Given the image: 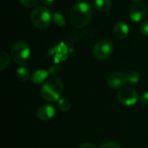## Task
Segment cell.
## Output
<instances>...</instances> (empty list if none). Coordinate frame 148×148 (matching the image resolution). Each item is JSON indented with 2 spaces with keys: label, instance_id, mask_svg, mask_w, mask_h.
<instances>
[{
  "label": "cell",
  "instance_id": "6da1fadb",
  "mask_svg": "<svg viewBox=\"0 0 148 148\" xmlns=\"http://www.w3.org/2000/svg\"><path fill=\"white\" fill-rule=\"evenodd\" d=\"M92 15L93 10L88 3L78 2L72 6L69 17L71 23L75 27L82 29L89 23Z\"/></svg>",
  "mask_w": 148,
  "mask_h": 148
},
{
  "label": "cell",
  "instance_id": "7a4b0ae2",
  "mask_svg": "<svg viewBox=\"0 0 148 148\" xmlns=\"http://www.w3.org/2000/svg\"><path fill=\"white\" fill-rule=\"evenodd\" d=\"M42 97L48 101H57L63 91V82L59 77H51L41 88Z\"/></svg>",
  "mask_w": 148,
  "mask_h": 148
},
{
  "label": "cell",
  "instance_id": "3957f363",
  "mask_svg": "<svg viewBox=\"0 0 148 148\" xmlns=\"http://www.w3.org/2000/svg\"><path fill=\"white\" fill-rule=\"evenodd\" d=\"M30 20L36 29H46L50 26L52 16L46 7L38 6L31 11Z\"/></svg>",
  "mask_w": 148,
  "mask_h": 148
},
{
  "label": "cell",
  "instance_id": "277c9868",
  "mask_svg": "<svg viewBox=\"0 0 148 148\" xmlns=\"http://www.w3.org/2000/svg\"><path fill=\"white\" fill-rule=\"evenodd\" d=\"M30 56V49L29 45L23 42H16L11 48L10 57L17 65H23L27 62Z\"/></svg>",
  "mask_w": 148,
  "mask_h": 148
},
{
  "label": "cell",
  "instance_id": "5b68a950",
  "mask_svg": "<svg viewBox=\"0 0 148 148\" xmlns=\"http://www.w3.org/2000/svg\"><path fill=\"white\" fill-rule=\"evenodd\" d=\"M117 99L123 106L130 107L137 103L139 100L138 92L132 87L121 88L117 93Z\"/></svg>",
  "mask_w": 148,
  "mask_h": 148
},
{
  "label": "cell",
  "instance_id": "8992f818",
  "mask_svg": "<svg viewBox=\"0 0 148 148\" xmlns=\"http://www.w3.org/2000/svg\"><path fill=\"white\" fill-rule=\"evenodd\" d=\"M114 51V44L109 40L104 39L99 41L93 49V54L99 60H105L111 56Z\"/></svg>",
  "mask_w": 148,
  "mask_h": 148
},
{
  "label": "cell",
  "instance_id": "52a82bcc",
  "mask_svg": "<svg viewBox=\"0 0 148 148\" xmlns=\"http://www.w3.org/2000/svg\"><path fill=\"white\" fill-rule=\"evenodd\" d=\"M127 82V75L121 72H114L111 75H109L107 79L108 86L114 89H117L123 87Z\"/></svg>",
  "mask_w": 148,
  "mask_h": 148
},
{
  "label": "cell",
  "instance_id": "ba28073f",
  "mask_svg": "<svg viewBox=\"0 0 148 148\" xmlns=\"http://www.w3.org/2000/svg\"><path fill=\"white\" fill-rule=\"evenodd\" d=\"M147 14V7L142 3L134 5L129 10V19L134 23H139L145 19Z\"/></svg>",
  "mask_w": 148,
  "mask_h": 148
},
{
  "label": "cell",
  "instance_id": "9c48e42d",
  "mask_svg": "<svg viewBox=\"0 0 148 148\" xmlns=\"http://www.w3.org/2000/svg\"><path fill=\"white\" fill-rule=\"evenodd\" d=\"M36 115L39 120L42 121H49L56 115V108L53 105L43 104L38 108Z\"/></svg>",
  "mask_w": 148,
  "mask_h": 148
},
{
  "label": "cell",
  "instance_id": "30bf717a",
  "mask_svg": "<svg viewBox=\"0 0 148 148\" xmlns=\"http://www.w3.org/2000/svg\"><path fill=\"white\" fill-rule=\"evenodd\" d=\"M129 33V28L128 25L123 22V21H119L115 23L114 27V34L116 38L118 39H125Z\"/></svg>",
  "mask_w": 148,
  "mask_h": 148
},
{
  "label": "cell",
  "instance_id": "8fae6325",
  "mask_svg": "<svg viewBox=\"0 0 148 148\" xmlns=\"http://www.w3.org/2000/svg\"><path fill=\"white\" fill-rule=\"evenodd\" d=\"M112 6V3L110 0H95L94 7L99 12H108Z\"/></svg>",
  "mask_w": 148,
  "mask_h": 148
},
{
  "label": "cell",
  "instance_id": "7c38bea8",
  "mask_svg": "<svg viewBox=\"0 0 148 148\" xmlns=\"http://www.w3.org/2000/svg\"><path fill=\"white\" fill-rule=\"evenodd\" d=\"M49 71L45 69H38L32 75V82L35 84H41L46 81L49 76Z\"/></svg>",
  "mask_w": 148,
  "mask_h": 148
},
{
  "label": "cell",
  "instance_id": "4fadbf2b",
  "mask_svg": "<svg viewBox=\"0 0 148 148\" xmlns=\"http://www.w3.org/2000/svg\"><path fill=\"white\" fill-rule=\"evenodd\" d=\"M16 77L20 82H27L29 79V70L26 67H20L16 70Z\"/></svg>",
  "mask_w": 148,
  "mask_h": 148
},
{
  "label": "cell",
  "instance_id": "5bb4252c",
  "mask_svg": "<svg viewBox=\"0 0 148 148\" xmlns=\"http://www.w3.org/2000/svg\"><path fill=\"white\" fill-rule=\"evenodd\" d=\"M10 62V57L9 54L5 51L0 52V70H4Z\"/></svg>",
  "mask_w": 148,
  "mask_h": 148
},
{
  "label": "cell",
  "instance_id": "9a60e30c",
  "mask_svg": "<svg viewBox=\"0 0 148 148\" xmlns=\"http://www.w3.org/2000/svg\"><path fill=\"white\" fill-rule=\"evenodd\" d=\"M71 103L67 98H60L57 101V108L62 112H67L70 109Z\"/></svg>",
  "mask_w": 148,
  "mask_h": 148
},
{
  "label": "cell",
  "instance_id": "2e32d148",
  "mask_svg": "<svg viewBox=\"0 0 148 148\" xmlns=\"http://www.w3.org/2000/svg\"><path fill=\"white\" fill-rule=\"evenodd\" d=\"M52 20L59 27H64L66 24V20L63 15H62L60 12H55L52 15Z\"/></svg>",
  "mask_w": 148,
  "mask_h": 148
},
{
  "label": "cell",
  "instance_id": "e0dca14e",
  "mask_svg": "<svg viewBox=\"0 0 148 148\" xmlns=\"http://www.w3.org/2000/svg\"><path fill=\"white\" fill-rule=\"evenodd\" d=\"M140 75L137 71H130L127 74V80L128 83L135 84L140 81Z\"/></svg>",
  "mask_w": 148,
  "mask_h": 148
},
{
  "label": "cell",
  "instance_id": "ac0fdd59",
  "mask_svg": "<svg viewBox=\"0 0 148 148\" xmlns=\"http://www.w3.org/2000/svg\"><path fill=\"white\" fill-rule=\"evenodd\" d=\"M39 0H19L20 3L25 8H33L38 3Z\"/></svg>",
  "mask_w": 148,
  "mask_h": 148
},
{
  "label": "cell",
  "instance_id": "d6986e66",
  "mask_svg": "<svg viewBox=\"0 0 148 148\" xmlns=\"http://www.w3.org/2000/svg\"><path fill=\"white\" fill-rule=\"evenodd\" d=\"M100 148H122L121 146L118 143V142H115V141H108V142H105L104 144H102Z\"/></svg>",
  "mask_w": 148,
  "mask_h": 148
},
{
  "label": "cell",
  "instance_id": "ffe728a7",
  "mask_svg": "<svg viewBox=\"0 0 148 148\" xmlns=\"http://www.w3.org/2000/svg\"><path fill=\"white\" fill-rule=\"evenodd\" d=\"M140 31H141V33L144 36H148V20L144 21L141 23V25H140Z\"/></svg>",
  "mask_w": 148,
  "mask_h": 148
},
{
  "label": "cell",
  "instance_id": "44dd1931",
  "mask_svg": "<svg viewBox=\"0 0 148 148\" xmlns=\"http://www.w3.org/2000/svg\"><path fill=\"white\" fill-rule=\"evenodd\" d=\"M140 101L144 106L148 107V91L142 94V95L140 96Z\"/></svg>",
  "mask_w": 148,
  "mask_h": 148
},
{
  "label": "cell",
  "instance_id": "7402d4cb",
  "mask_svg": "<svg viewBox=\"0 0 148 148\" xmlns=\"http://www.w3.org/2000/svg\"><path fill=\"white\" fill-rule=\"evenodd\" d=\"M79 148H95L92 144H90V143H82L80 147H79Z\"/></svg>",
  "mask_w": 148,
  "mask_h": 148
},
{
  "label": "cell",
  "instance_id": "603a6c76",
  "mask_svg": "<svg viewBox=\"0 0 148 148\" xmlns=\"http://www.w3.org/2000/svg\"><path fill=\"white\" fill-rule=\"evenodd\" d=\"M44 5H50L54 3L55 0H40Z\"/></svg>",
  "mask_w": 148,
  "mask_h": 148
},
{
  "label": "cell",
  "instance_id": "cb8c5ba5",
  "mask_svg": "<svg viewBox=\"0 0 148 148\" xmlns=\"http://www.w3.org/2000/svg\"><path fill=\"white\" fill-rule=\"evenodd\" d=\"M131 1H133V2H136V3H139V2H142V1H144V0H131Z\"/></svg>",
  "mask_w": 148,
  "mask_h": 148
}]
</instances>
